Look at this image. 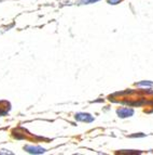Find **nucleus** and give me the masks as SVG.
Here are the masks:
<instances>
[{"label":"nucleus","mask_w":153,"mask_h":155,"mask_svg":"<svg viewBox=\"0 0 153 155\" xmlns=\"http://www.w3.org/2000/svg\"><path fill=\"white\" fill-rule=\"evenodd\" d=\"M76 119L79 120V122L91 123L94 120V117H93L91 114H87V113H78V114H76Z\"/></svg>","instance_id":"f257e3e1"},{"label":"nucleus","mask_w":153,"mask_h":155,"mask_svg":"<svg viewBox=\"0 0 153 155\" xmlns=\"http://www.w3.org/2000/svg\"><path fill=\"white\" fill-rule=\"evenodd\" d=\"M117 115L122 118H125V117H130L133 116L134 114V110L133 109H130V107H122V109H119L117 111Z\"/></svg>","instance_id":"f03ea898"},{"label":"nucleus","mask_w":153,"mask_h":155,"mask_svg":"<svg viewBox=\"0 0 153 155\" xmlns=\"http://www.w3.org/2000/svg\"><path fill=\"white\" fill-rule=\"evenodd\" d=\"M24 150L27 151V152L30 153V154H42V153L45 152V150L42 149V147H31V145H26V147H24Z\"/></svg>","instance_id":"7ed1b4c3"},{"label":"nucleus","mask_w":153,"mask_h":155,"mask_svg":"<svg viewBox=\"0 0 153 155\" xmlns=\"http://www.w3.org/2000/svg\"><path fill=\"white\" fill-rule=\"evenodd\" d=\"M10 111V103L7 101H0V116L8 114Z\"/></svg>","instance_id":"20e7f679"},{"label":"nucleus","mask_w":153,"mask_h":155,"mask_svg":"<svg viewBox=\"0 0 153 155\" xmlns=\"http://www.w3.org/2000/svg\"><path fill=\"white\" fill-rule=\"evenodd\" d=\"M99 1V0H80V3L81 5H89V3H94Z\"/></svg>","instance_id":"39448f33"},{"label":"nucleus","mask_w":153,"mask_h":155,"mask_svg":"<svg viewBox=\"0 0 153 155\" xmlns=\"http://www.w3.org/2000/svg\"><path fill=\"white\" fill-rule=\"evenodd\" d=\"M138 86H145V87H151V86H153V83H151V81H142V83L138 84Z\"/></svg>","instance_id":"423d86ee"},{"label":"nucleus","mask_w":153,"mask_h":155,"mask_svg":"<svg viewBox=\"0 0 153 155\" xmlns=\"http://www.w3.org/2000/svg\"><path fill=\"white\" fill-rule=\"evenodd\" d=\"M121 0H108V3H110V5H117V3L120 2Z\"/></svg>","instance_id":"0eeeda50"}]
</instances>
